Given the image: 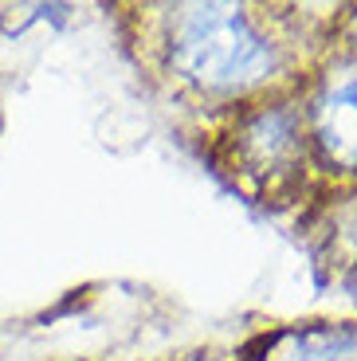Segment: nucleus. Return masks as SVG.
I'll return each mask as SVG.
<instances>
[{
    "label": "nucleus",
    "instance_id": "f257e3e1",
    "mask_svg": "<svg viewBox=\"0 0 357 361\" xmlns=\"http://www.w3.org/2000/svg\"><path fill=\"white\" fill-rule=\"evenodd\" d=\"M165 71L205 99H243L279 90L283 44L267 20L236 4H185L165 20Z\"/></svg>",
    "mask_w": 357,
    "mask_h": 361
},
{
    "label": "nucleus",
    "instance_id": "f03ea898",
    "mask_svg": "<svg viewBox=\"0 0 357 361\" xmlns=\"http://www.w3.org/2000/svg\"><path fill=\"white\" fill-rule=\"evenodd\" d=\"M306 118L303 99L271 90L259 102H243L232 122V169L240 177L275 192L295 177L306 157Z\"/></svg>",
    "mask_w": 357,
    "mask_h": 361
},
{
    "label": "nucleus",
    "instance_id": "7ed1b4c3",
    "mask_svg": "<svg viewBox=\"0 0 357 361\" xmlns=\"http://www.w3.org/2000/svg\"><path fill=\"white\" fill-rule=\"evenodd\" d=\"M306 145L322 165L341 177H357V55H341L318 75L303 99Z\"/></svg>",
    "mask_w": 357,
    "mask_h": 361
},
{
    "label": "nucleus",
    "instance_id": "20e7f679",
    "mask_svg": "<svg viewBox=\"0 0 357 361\" xmlns=\"http://www.w3.org/2000/svg\"><path fill=\"white\" fill-rule=\"evenodd\" d=\"M267 361H357V330H310V334L295 338V345Z\"/></svg>",
    "mask_w": 357,
    "mask_h": 361
},
{
    "label": "nucleus",
    "instance_id": "39448f33",
    "mask_svg": "<svg viewBox=\"0 0 357 361\" xmlns=\"http://www.w3.org/2000/svg\"><path fill=\"white\" fill-rule=\"evenodd\" d=\"M349 24H353V51H349V55H357V12H353V20H349Z\"/></svg>",
    "mask_w": 357,
    "mask_h": 361
}]
</instances>
